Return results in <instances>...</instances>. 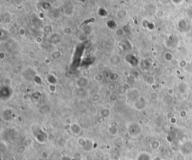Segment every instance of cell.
I'll use <instances>...</instances> for the list:
<instances>
[{
  "label": "cell",
  "instance_id": "6da1fadb",
  "mask_svg": "<svg viewBox=\"0 0 192 160\" xmlns=\"http://www.w3.org/2000/svg\"><path fill=\"white\" fill-rule=\"evenodd\" d=\"M142 128L137 123H131L128 126V133L131 138H137L140 135Z\"/></svg>",
  "mask_w": 192,
  "mask_h": 160
},
{
  "label": "cell",
  "instance_id": "7a4b0ae2",
  "mask_svg": "<svg viewBox=\"0 0 192 160\" xmlns=\"http://www.w3.org/2000/svg\"><path fill=\"white\" fill-rule=\"evenodd\" d=\"M145 105H146V101L142 97H140L138 99H137L135 101H134V105H133L134 108L137 110H139V111L142 110L145 107Z\"/></svg>",
  "mask_w": 192,
  "mask_h": 160
},
{
  "label": "cell",
  "instance_id": "3957f363",
  "mask_svg": "<svg viewBox=\"0 0 192 160\" xmlns=\"http://www.w3.org/2000/svg\"><path fill=\"white\" fill-rule=\"evenodd\" d=\"M69 129H70L71 132L75 135H78L81 133V130H82L81 126L77 123H72V124H71L70 126H69Z\"/></svg>",
  "mask_w": 192,
  "mask_h": 160
},
{
  "label": "cell",
  "instance_id": "277c9868",
  "mask_svg": "<svg viewBox=\"0 0 192 160\" xmlns=\"http://www.w3.org/2000/svg\"><path fill=\"white\" fill-rule=\"evenodd\" d=\"M107 132L109 133L110 135L115 136V135H116L119 133V129H118V127L115 125H110L109 126L107 129Z\"/></svg>",
  "mask_w": 192,
  "mask_h": 160
},
{
  "label": "cell",
  "instance_id": "5b68a950",
  "mask_svg": "<svg viewBox=\"0 0 192 160\" xmlns=\"http://www.w3.org/2000/svg\"><path fill=\"white\" fill-rule=\"evenodd\" d=\"M57 145H58L61 148H64V147H66V145L68 144V141L65 138L63 137H60L57 139Z\"/></svg>",
  "mask_w": 192,
  "mask_h": 160
},
{
  "label": "cell",
  "instance_id": "8992f818",
  "mask_svg": "<svg viewBox=\"0 0 192 160\" xmlns=\"http://www.w3.org/2000/svg\"><path fill=\"white\" fill-rule=\"evenodd\" d=\"M87 84H88V79L86 77H81L77 81V86H79L80 88L85 87Z\"/></svg>",
  "mask_w": 192,
  "mask_h": 160
},
{
  "label": "cell",
  "instance_id": "52a82bcc",
  "mask_svg": "<svg viewBox=\"0 0 192 160\" xmlns=\"http://www.w3.org/2000/svg\"><path fill=\"white\" fill-rule=\"evenodd\" d=\"M87 139L86 138H85L84 137H78L77 139V144H78L80 147H86V144H87Z\"/></svg>",
  "mask_w": 192,
  "mask_h": 160
},
{
  "label": "cell",
  "instance_id": "ba28073f",
  "mask_svg": "<svg viewBox=\"0 0 192 160\" xmlns=\"http://www.w3.org/2000/svg\"><path fill=\"white\" fill-rule=\"evenodd\" d=\"M101 116L103 118H107L108 117H110V114H111V112H110V109L108 108H104L102 109L101 111Z\"/></svg>",
  "mask_w": 192,
  "mask_h": 160
},
{
  "label": "cell",
  "instance_id": "9c48e42d",
  "mask_svg": "<svg viewBox=\"0 0 192 160\" xmlns=\"http://www.w3.org/2000/svg\"><path fill=\"white\" fill-rule=\"evenodd\" d=\"M137 160H151V156L147 153H142L138 155Z\"/></svg>",
  "mask_w": 192,
  "mask_h": 160
},
{
  "label": "cell",
  "instance_id": "30bf717a",
  "mask_svg": "<svg viewBox=\"0 0 192 160\" xmlns=\"http://www.w3.org/2000/svg\"><path fill=\"white\" fill-rule=\"evenodd\" d=\"M160 142H159L158 141H153L151 142L150 144V147L152 148V150H158L159 147H160Z\"/></svg>",
  "mask_w": 192,
  "mask_h": 160
},
{
  "label": "cell",
  "instance_id": "8fae6325",
  "mask_svg": "<svg viewBox=\"0 0 192 160\" xmlns=\"http://www.w3.org/2000/svg\"><path fill=\"white\" fill-rule=\"evenodd\" d=\"M145 81H146V83L150 86L155 85V78L153 76H148Z\"/></svg>",
  "mask_w": 192,
  "mask_h": 160
},
{
  "label": "cell",
  "instance_id": "7c38bea8",
  "mask_svg": "<svg viewBox=\"0 0 192 160\" xmlns=\"http://www.w3.org/2000/svg\"><path fill=\"white\" fill-rule=\"evenodd\" d=\"M159 98V95L155 91H153V92H151L149 94V99L152 101H155L157 100Z\"/></svg>",
  "mask_w": 192,
  "mask_h": 160
},
{
  "label": "cell",
  "instance_id": "4fadbf2b",
  "mask_svg": "<svg viewBox=\"0 0 192 160\" xmlns=\"http://www.w3.org/2000/svg\"><path fill=\"white\" fill-rule=\"evenodd\" d=\"M72 159L73 160H83L84 156L80 153H75L74 154V156H73Z\"/></svg>",
  "mask_w": 192,
  "mask_h": 160
},
{
  "label": "cell",
  "instance_id": "5bb4252c",
  "mask_svg": "<svg viewBox=\"0 0 192 160\" xmlns=\"http://www.w3.org/2000/svg\"><path fill=\"white\" fill-rule=\"evenodd\" d=\"M101 99V95L100 94H94L92 97V101L93 102H98Z\"/></svg>",
  "mask_w": 192,
  "mask_h": 160
},
{
  "label": "cell",
  "instance_id": "9a60e30c",
  "mask_svg": "<svg viewBox=\"0 0 192 160\" xmlns=\"http://www.w3.org/2000/svg\"><path fill=\"white\" fill-rule=\"evenodd\" d=\"M60 155L62 157H65L68 156V150L66 148V147H64V148H62L60 150Z\"/></svg>",
  "mask_w": 192,
  "mask_h": 160
},
{
  "label": "cell",
  "instance_id": "2e32d148",
  "mask_svg": "<svg viewBox=\"0 0 192 160\" xmlns=\"http://www.w3.org/2000/svg\"><path fill=\"white\" fill-rule=\"evenodd\" d=\"M173 55L171 54L170 52H166L165 53V55H164V59L166 61H172L173 60Z\"/></svg>",
  "mask_w": 192,
  "mask_h": 160
},
{
  "label": "cell",
  "instance_id": "e0dca14e",
  "mask_svg": "<svg viewBox=\"0 0 192 160\" xmlns=\"http://www.w3.org/2000/svg\"><path fill=\"white\" fill-rule=\"evenodd\" d=\"M61 55H62V53H61L59 51H57V50H55L54 52H52V57L53 59H59V57H61Z\"/></svg>",
  "mask_w": 192,
  "mask_h": 160
},
{
  "label": "cell",
  "instance_id": "ac0fdd59",
  "mask_svg": "<svg viewBox=\"0 0 192 160\" xmlns=\"http://www.w3.org/2000/svg\"><path fill=\"white\" fill-rule=\"evenodd\" d=\"M109 100L110 102H116L118 100V97L116 94H112L109 97Z\"/></svg>",
  "mask_w": 192,
  "mask_h": 160
},
{
  "label": "cell",
  "instance_id": "d6986e66",
  "mask_svg": "<svg viewBox=\"0 0 192 160\" xmlns=\"http://www.w3.org/2000/svg\"><path fill=\"white\" fill-rule=\"evenodd\" d=\"M103 75L101 74V73H99V74H97L96 76H95V78H94V79H95V82H101L102 79H103Z\"/></svg>",
  "mask_w": 192,
  "mask_h": 160
},
{
  "label": "cell",
  "instance_id": "ffe728a7",
  "mask_svg": "<svg viewBox=\"0 0 192 160\" xmlns=\"http://www.w3.org/2000/svg\"><path fill=\"white\" fill-rule=\"evenodd\" d=\"M63 32H64V34H65V35H70V34H71V32H72V29H71V28H70V27L64 28H63Z\"/></svg>",
  "mask_w": 192,
  "mask_h": 160
},
{
  "label": "cell",
  "instance_id": "44dd1931",
  "mask_svg": "<svg viewBox=\"0 0 192 160\" xmlns=\"http://www.w3.org/2000/svg\"><path fill=\"white\" fill-rule=\"evenodd\" d=\"M107 90H109V91H113V90L116 88V85H115V83H110V84L107 85Z\"/></svg>",
  "mask_w": 192,
  "mask_h": 160
},
{
  "label": "cell",
  "instance_id": "7402d4cb",
  "mask_svg": "<svg viewBox=\"0 0 192 160\" xmlns=\"http://www.w3.org/2000/svg\"><path fill=\"white\" fill-rule=\"evenodd\" d=\"M48 89L51 93H54L56 91V88L55 85H50L48 86Z\"/></svg>",
  "mask_w": 192,
  "mask_h": 160
},
{
  "label": "cell",
  "instance_id": "603a6c76",
  "mask_svg": "<svg viewBox=\"0 0 192 160\" xmlns=\"http://www.w3.org/2000/svg\"><path fill=\"white\" fill-rule=\"evenodd\" d=\"M118 77H119V76L117 75V73H112L110 79L111 81H116L118 79Z\"/></svg>",
  "mask_w": 192,
  "mask_h": 160
},
{
  "label": "cell",
  "instance_id": "cb8c5ba5",
  "mask_svg": "<svg viewBox=\"0 0 192 160\" xmlns=\"http://www.w3.org/2000/svg\"><path fill=\"white\" fill-rule=\"evenodd\" d=\"M186 65H187V62L185 60H182L179 62V66L180 67H185Z\"/></svg>",
  "mask_w": 192,
  "mask_h": 160
},
{
  "label": "cell",
  "instance_id": "d4e9b609",
  "mask_svg": "<svg viewBox=\"0 0 192 160\" xmlns=\"http://www.w3.org/2000/svg\"><path fill=\"white\" fill-rule=\"evenodd\" d=\"M25 149H26V147L25 146H20L19 148L17 150V153H22L23 152H24L25 151Z\"/></svg>",
  "mask_w": 192,
  "mask_h": 160
},
{
  "label": "cell",
  "instance_id": "484cf974",
  "mask_svg": "<svg viewBox=\"0 0 192 160\" xmlns=\"http://www.w3.org/2000/svg\"><path fill=\"white\" fill-rule=\"evenodd\" d=\"M41 157H42V159H47L48 157H49V155H48V153L47 152H46V151H42L41 152Z\"/></svg>",
  "mask_w": 192,
  "mask_h": 160
},
{
  "label": "cell",
  "instance_id": "4316f807",
  "mask_svg": "<svg viewBox=\"0 0 192 160\" xmlns=\"http://www.w3.org/2000/svg\"><path fill=\"white\" fill-rule=\"evenodd\" d=\"M19 34L21 35V36H24L26 34V31H25V28H20L19 29Z\"/></svg>",
  "mask_w": 192,
  "mask_h": 160
},
{
  "label": "cell",
  "instance_id": "83f0119b",
  "mask_svg": "<svg viewBox=\"0 0 192 160\" xmlns=\"http://www.w3.org/2000/svg\"><path fill=\"white\" fill-rule=\"evenodd\" d=\"M124 34V31H123V29H118L116 31V35H117V36H122V35Z\"/></svg>",
  "mask_w": 192,
  "mask_h": 160
},
{
  "label": "cell",
  "instance_id": "f1b7e54d",
  "mask_svg": "<svg viewBox=\"0 0 192 160\" xmlns=\"http://www.w3.org/2000/svg\"><path fill=\"white\" fill-rule=\"evenodd\" d=\"M35 52H32V51H30L29 53V58L32 59H35Z\"/></svg>",
  "mask_w": 192,
  "mask_h": 160
},
{
  "label": "cell",
  "instance_id": "f546056e",
  "mask_svg": "<svg viewBox=\"0 0 192 160\" xmlns=\"http://www.w3.org/2000/svg\"><path fill=\"white\" fill-rule=\"evenodd\" d=\"M33 64H34V66L37 68V67H38L39 66H40V62H39V61H38V60H35L34 61V62H33Z\"/></svg>",
  "mask_w": 192,
  "mask_h": 160
},
{
  "label": "cell",
  "instance_id": "4dcf8cb0",
  "mask_svg": "<svg viewBox=\"0 0 192 160\" xmlns=\"http://www.w3.org/2000/svg\"><path fill=\"white\" fill-rule=\"evenodd\" d=\"M36 40V43H41L42 42V38H41V37H37V38H35Z\"/></svg>",
  "mask_w": 192,
  "mask_h": 160
},
{
  "label": "cell",
  "instance_id": "1f68e13d",
  "mask_svg": "<svg viewBox=\"0 0 192 160\" xmlns=\"http://www.w3.org/2000/svg\"><path fill=\"white\" fill-rule=\"evenodd\" d=\"M84 159H85L86 160H93L92 157L90 155H86L85 156H84Z\"/></svg>",
  "mask_w": 192,
  "mask_h": 160
},
{
  "label": "cell",
  "instance_id": "d6a6232c",
  "mask_svg": "<svg viewBox=\"0 0 192 160\" xmlns=\"http://www.w3.org/2000/svg\"><path fill=\"white\" fill-rule=\"evenodd\" d=\"M72 147H73V144H72L68 141V144H67V145H66V148H67L68 150H70Z\"/></svg>",
  "mask_w": 192,
  "mask_h": 160
},
{
  "label": "cell",
  "instance_id": "836d02e7",
  "mask_svg": "<svg viewBox=\"0 0 192 160\" xmlns=\"http://www.w3.org/2000/svg\"><path fill=\"white\" fill-rule=\"evenodd\" d=\"M167 93H168L169 95H173V94H174V91L172 88H169L168 90H167Z\"/></svg>",
  "mask_w": 192,
  "mask_h": 160
},
{
  "label": "cell",
  "instance_id": "e575fe53",
  "mask_svg": "<svg viewBox=\"0 0 192 160\" xmlns=\"http://www.w3.org/2000/svg\"><path fill=\"white\" fill-rule=\"evenodd\" d=\"M170 122L171 123V124H176V119L175 117H171L170 119Z\"/></svg>",
  "mask_w": 192,
  "mask_h": 160
},
{
  "label": "cell",
  "instance_id": "d590c367",
  "mask_svg": "<svg viewBox=\"0 0 192 160\" xmlns=\"http://www.w3.org/2000/svg\"><path fill=\"white\" fill-rule=\"evenodd\" d=\"M186 114H187V113H186L185 111H182V112H180V116H181L182 117H185V116H186Z\"/></svg>",
  "mask_w": 192,
  "mask_h": 160
},
{
  "label": "cell",
  "instance_id": "8d00e7d4",
  "mask_svg": "<svg viewBox=\"0 0 192 160\" xmlns=\"http://www.w3.org/2000/svg\"><path fill=\"white\" fill-rule=\"evenodd\" d=\"M0 55H1V56H0V59H1V60H3L5 58V53L2 52H0Z\"/></svg>",
  "mask_w": 192,
  "mask_h": 160
},
{
  "label": "cell",
  "instance_id": "74e56055",
  "mask_svg": "<svg viewBox=\"0 0 192 160\" xmlns=\"http://www.w3.org/2000/svg\"><path fill=\"white\" fill-rule=\"evenodd\" d=\"M7 160H16V158H15L14 156H11V157H10V158L8 159Z\"/></svg>",
  "mask_w": 192,
  "mask_h": 160
},
{
  "label": "cell",
  "instance_id": "f35d334b",
  "mask_svg": "<svg viewBox=\"0 0 192 160\" xmlns=\"http://www.w3.org/2000/svg\"><path fill=\"white\" fill-rule=\"evenodd\" d=\"M153 160H161V159L160 158H159V157H155Z\"/></svg>",
  "mask_w": 192,
  "mask_h": 160
},
{
  "label": "cell",
  "instance_id": "ab89813d",
  "mask_svg": "<svg viewBox=\"0 0 192 160\" xmlns=\"http://www.w3.org/2000/svg\"><path fill=\"white\" fill-rule=\"evenodd\" d=\"M176 73H180V72H179V70H176Z\"/></svg>",
  "mask_w": 192,
  "mask_h": 160
}]
</instances>
